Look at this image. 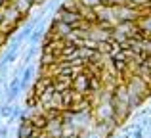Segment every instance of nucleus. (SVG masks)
Returning a JSON list of instances; mask_svg holds the SVG:
<instances>
[{"label": "nucleus", "instance_id": "2", "mask_svg": "<svg viewBox=\"0 0 151 138\" xmlns=\"http://www.w3.org/2000/svg\"><path fill=\"white\" fill-rule=\"evenodd\" d=\"M0 115L6 117V119H12V115H14V104H4L2 109H0Z\"/></svg>", "mask_w": 151, "mask_h": 138}, {"label": "nucleus", "instance_id": "3", "mask_svg": "<svg viewBox=\"0 0 151 138\" xmlns=\"http://www.w3.org/2000/svg\"><path fill=\"white\" fill-rule=\"evenodd\" d=\"M8 136V127H2L0 129V138H6Z\"/></svg>", "mask_w": 151, "mask_h": 138}, {"label": "nucleus", "instance_id": "1", "mask_svg": "<svg viewBox=\"0 0 151 138\" xmlns=\"http://www.w3.org/2000/svg\"><path fill=\"white\" fill-rule=\"evenodd\" d=\"M42 25H44V23H42ZM42 25H40V27H35L33 35H31V38H29L31 46H37V44H38V40H40V38H42V37L46 35V29H44Z\"/></svg>", "mask_w": 151, "mask_h": 138}]
</instances>
